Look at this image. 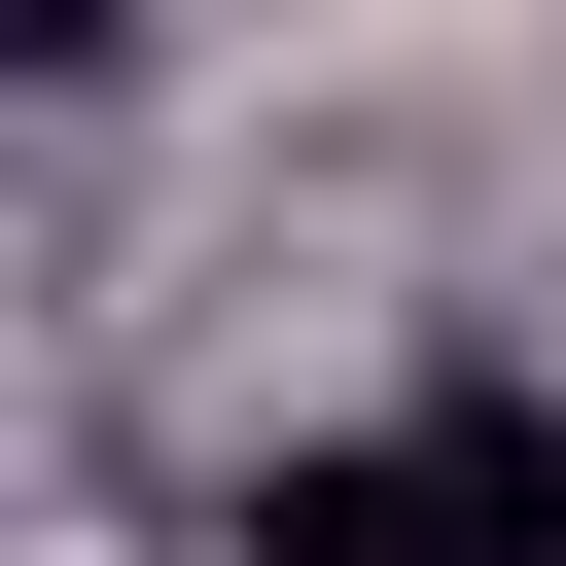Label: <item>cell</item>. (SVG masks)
<instances>
[{
  "label": "cell",
  "mask_w": 566,
  "mask_h": 566,
  "mask_svg": "<svg viewBox=\"0 0 566 566\" xmlns=\"http://www.w3.org/2000/svg\"><path fill=\"white\" fill-rule=\"evenodd\" d=\"M389 460H424V531H460V566H566V389H531V354H460Z\"/></svg>",
  "instance_id": "1"
},
{
  "label": "cell",
  "mask_w": 566,
  "mask_h": 566,
  "mask_svg": "<svg viewBox=\"0 0 566 566\" xmlns=\"http://www.w3.org/2000/svg\"><path fill=\"white\" fill-rule=\"evenodd\" d=\"M248 566H460V531H424L389 424H318V460H248Z\"/></svg>",
  "instance_id": "2"
}]
</instances>
